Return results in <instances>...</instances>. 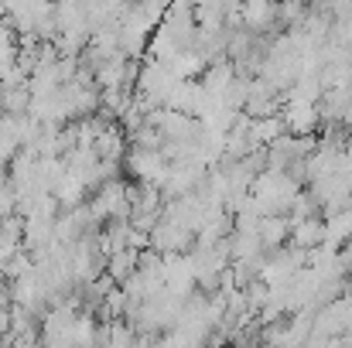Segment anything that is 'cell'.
Listing matches in <instances>:
<instances>
[{"label":"cell","instance_id":"3","mask_svg":"<svg viewBox=\"0 0 352 348\" xmlns=\"http://www.w3.org/2000/svg\"><path fill=\"white\" fill-rule=\"evenodd\" d=\"M17 212V185L10 178V171H0V219Z\"/></svg>","mask_w":352,"mask_h":348},{"label":"cell","instance_id":"1","mask_svg":"<svg viewBox=\"0 0 352 348\" xmlns=\"http://www.w3.org/2000/svg\"><path fill=\"white\" fill-rule=\"evenodd\" d=\"M137 249L133 246H123V249H117V253H110V259H107V273L117 280V283H126L133 273H137Z\"/></svg>","mask_w":352,"mask_h":348},{"label":"cell","instance_id":"4","mask_svg":"<svg viewBox=\"0 0 352 348\" xmlns=\"http://www.w3.org/2000/svg\"><path fill=\"white\" fill-rule=\"evenodd\" d=\"M21 150V140L17 137H10V133H0V171H7L10 167V161H14V154Z\"/></svg>","mask_w":352,"mask_h":348},{"label":"cell","instance_id":"2","mask_svg":"<svg viewBox=\"0 0 352 348\" xmlns=\"http://www.w3.org/2000/svg\"><path fill=\"white\" fill-rule=\"evenodd\" d=\"M96 154L103 157V161H120L123 157V133H120L117 123H107L103 130H100V137H96Z\"/></svg>","mask_w":352,"mask_h":348}]
</instances>
